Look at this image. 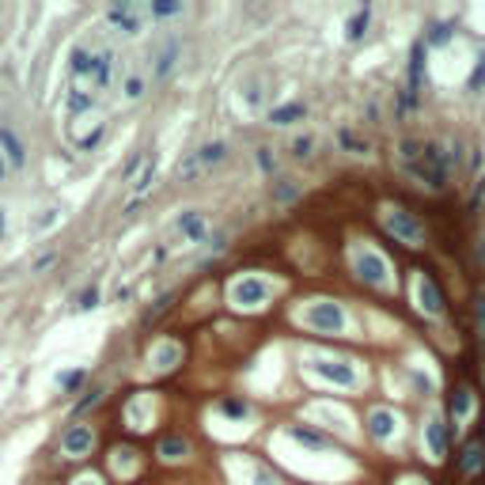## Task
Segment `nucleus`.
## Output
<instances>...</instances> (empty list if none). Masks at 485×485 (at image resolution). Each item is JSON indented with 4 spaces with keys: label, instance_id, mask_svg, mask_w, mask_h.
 <instances>
[{
    "label": "nucleus",
    "instance_id": "e433bc0d",
    "mask_svg": "<svg viewBox=\"0 0 485 485\" xmlns=\"http://www.w3.org/2000/svg\"><path fill=\"white\" fill-rule=\"evenodd\" d=\"M481 83H485V57L478 61V72H474V80H470V91H478Z\"/></svg>",
    "mask_w": 485,
    "mask_h": 485
},
{
    "label": "nucleus",
    "instance_id": "412c9836",
    "mask_svg": "<svg viewBox=\"0 0 485 485\" xmlns=\"http://www.w3.org/2000/svg\"><path fill=\"white\" fill-rule=\"evenodd\" d=\"M99 107V95L91 88H72L69 91V114H88Z\"/></svg>",
    "mask_w": 485,
    "mask_h": 485
},
{
    "label": "nucleus",
    "instance_id": "393cba45",
    "mask_svg": "<svg viewBox=\"0 0 485 485\" xmlns=\"http://www.w3.org/2000/svg\"><path fill=\"white\" fill-rule=\"evenodd\" d=\"M451 34H455V23H432L421 42L425 46H447V42H451Z\"/></svg>",
    "mask_w": 485,
    "mask_h": 485
},
{
    "label": "nucleus",
    "instance_id": "79ce46f5",
    "mask_svg": "<svg viewBox=\"0 0 485 485\" xmlns=\"http://www.w3.org/2000/svg\"><path fill=\"white\" fill-rule=\"evenodd\" d=\"M0 235H4V212H0Z\"/></svg>",
    "mask_w": 485,
    "mask_h": 485
},
{
    "label": "nucleus",
    "instance_id": "bb28decb",
    "mask_svg": "<svg viewBox=\"0 0 485 485\" xmlns=\"http://www.w3.org/2000/svg\"><path fill=\"white\" fill-rule=\"evenodd\" d=\"M288 152H292V160H311V152H315V137H296L292 144H288Z\"/></svg>",
    "mask_w": 485,
    "mask_h": 485
},
{
    "label": "nucleus",
    "instance_id": "5701e85b",
    "mask_svg": "<svg viewBox=\"0 0 485 485\" xmlns=\"http://www.w3.org/2000/svg\"><path fill=\"white\" fill-rule=\"evenodd\" d=\"M368 23H371V8H360V12H353L349 20H345V34H349V39L357 42V39H364Z\"/></svg>",
    "mask_w": 485,
    "mask_h": 485
},
{
    "label": "nucleus",
    "instance_id": "4be33fe9",
    "mask_svg": "<svg viewBox=\"0 0 485 485\" xmlns=\"http://www.w3.org/2000/svg\"><path fill=\"white\" fill-rule=\"evenodd\" d=\"M175 61H179V42L171 39V42H163V46H160V53H156V76L163 80L167 72L175 69Z\"/></svg>",
    "mask_w": 485,
    "mask_h": 485
},
{
    "label": "nucleus",
    "instance_id": "f257e3e1",
    "mask_svg": "<svg viewBox=\"0 0 485 485\" xmlns=\"http://www.w3.org/2000/svg\"><path fill=\"white\" fill-rule=\"evenodd\" d=\"M398 160H402L406 171L414 175L417 182H425L428 190H444L447 179H451V152L436 141L409 137V141L398 144Z\"/></svg>",
    "mask_w": 485,
    "mask_h": 485
},
{
    "label": "nucleus",
    "instance_id": "b1692460",
    "mask_svg": "<svg viewBox=\"0 0 485 485\" xmlns=\"http://www.w3.org/2000/svg\"><path fill=\"white\" fill-rule=\"evenodd\" d=\"M160 455H163V459H186V455H190V444H186L182 440V436H163V440H160Z\"/></svg>",
    "mask_w": 485,
    "mask_h": 485
},
{
    "label": "nucleus",
    "instance_id": "0eeeda50",
    "mask_svg": "<svg viewBox=\"0 0 485 485\" xmlns=\"http://www.w3.org/2000/svg\"><path fill=\"white\" fill-rule=\"evenodd\" d=\"M417 300H421V311H425V315H432V319H440V315L447 311L440 285H436L428 273H421V277H417Z\"/></svg>",
    "mask_w": 485,
    "mask_h": 485
},
{
    "label": "nucleus",
    "instance_id": "ea45409f",
    "mask_svg": "<svg viewBox=\"0 0 485 485\" xmlns=\"http://www.w3.org/2000/svg\"><path fill=\"white\" fill-rule=\"evenodd\" d=\"M4 175H8V163H4V160H0V182H4Z\"/></svg>",
    "mask_w": 485,
    "mask_h": 485
},
{
    "label": "nucleus",
    "instance_id": "9d476101",
    "mask_svg": "<svg viewBox=\"0 0 485 485\" xmlns=\"http://www.w3.org/2000/svg\"><path fill=\"white\" fill-rule=\"evenodd\" d=\"M311 368L319 371L322 379L338 383V387H353V383H357V368H353V364H345V360H315Z\"/></svg>",
    "mask_w": 485,
    "mask_h": 485
},
{
    "label": "nucleus",
    "instance_id": "a211bd4d",
    "mask_svg": "<svg viewBox=\"0 0 485 485\" xmlns=\"http://www.w3.org/2000/svg\"><path fill=\"white\" fill-rule=\"evenodd\" d=\"M107 20H110V23H118L125 34L141 31V12H137L133 4H114V8H110V12H107Z\"/></svg>",
    "mask_w": 485,
    "mask_h": 485
},
{
    "label": "nucleus",
    "instance_id": "ddd939ff",
    "mask_svg": "<svg viewBox=\"0 0 485 485\" xmlns=\"http://www.w3.org/2000/svg\"><path fill=\"white\" fill-rule=\"evenodd\" d=\"M175 231L186 235L190 242H209V220H205V212H182L179 220H175Z\"/></svg>",
    "mask_w": 485,
    "mask_h": 485
},
{
    "label": "nucleus",
    "instance_id": "aec40b11",
    "mask_svg": "<svg viewBox=\"0 0 485 485\" xmlns=\"http://www.w3.org/2000/svg\"><path fill=\"white\" fill-rule=\"evenodd\" d=\"M300 118H307V107H303V102H285V107L269 110V125H296Z\"/></svg>",
    "mask_w": 485,
    "mask_h": 485
},
{
    "label": "nucleus",
    "instance_id": "cd10ccee",
    "mask_svg": "<svg viewBox=\"0 0 485 485\" xmlns=\"http://www.w3.org/2000/svg\"><path fill=\"white\" fill-rule=\"evenodd\" d=\"M451 409H455V417H466L474 409V395L466 387H459V390H455V398H451Z\"/></svg>",
    "mask_w": 485,
    "mask_h": 485
},
{
    "label": "nucleus",
    "instance_id": "f704fd0d",
    "mask_svg": "<svg viewBox=\"0 0 485 485\" xmlns=\"http://www.w3.org/2000/svg\"><path fill=\"white\" fill-rule=\"evenodd\" d=\"M296 198H300V186H296L292 179L277 186V201H296Z\"/></svg>",
    "mask_w": 485,
    "mask_h": 485
},
{
    "label": "nucleus",
    "instance_id": "f3484780",
    "mask_svg": "<svg viewBox=\"0 0 485 485\" xmlns=\"http://www.w3.org/2000/svg\"><path fill=\"white\" fill-rule=\"evenodd\" d=\"M368 425H371V436H376L379 444H383V440H390V436L398 432V417L390 414V409H371Z\"/></svg>",
    "mask_w": 485,
    "mask_h": 485
},
{
    "label": "nucleus",
    "instance_id": "6ab92c4d",
    "mask_svg": "<svg viewBox=\"0 0 485 485\" xmlns=\"http://www.w3.org/2000/svg\"><path fill=\"white\" fill-rule=\"evenodd\" d=\"M69 69H72V76L91 80V72H95V50H91V46H76V50H72Z\"/></svg>",
    "mask_w": 485,
    "mask_h": 485
},
{
    "label": "nucleus",
    "instance_id": "6e6552de",
    "mask_svg": "<svg viewBox=\"0 0 485 485\" xmlns=\"http://www.w3.org/2000/svg\"><path fill=\"white\" fill-rule=\"evenodd\" d=\"M425 440H428L432 459H444V455L451 451V425H447V417H432V421L425 425Z\"/></svg>",
    "mask_w": 485,
    "mask_h": 485
},
{
    "label": "nucleus",
    "instance_id": "c85d7f7f",
    "mask_svg": "<svg viewBox=\"0 0 485 485\" xmlns=\"http://www.w3.org/2000/svg\"><path fill=\"white\" fill-rule=\"evenodd\" d=\"M152 175H156V156H144V171H141V179L133 182V190H137V198L152 186Z\"/></svg>",
    "mask_w": 485,
    "mask_h": 485
},
{
    "label": "nucleus",
    "instance_id": "c9c22d12",
    "mask_svg": "<svg viewBox=\"0 0 485 485\" xmlns=\"http://www.w3.org/2000/svg\"><path fill=\"white\" fill-rule=\"evenodd\" d=\"M474 315H478V326L485 334V288H478V296H474Z\"/></svg>",
    "mask_w": 485,
    "mask_h": 485
},
{
    "label": "nucleus",
    "instance_id": "37998d69",
    "mask_svg": "<svg viewBox=\"0 0 485 485\" xmlns=\"http://www.w3.org/2000/svg\"><path fill=\"white\" fill-rule=\"evenodd\" d=\"M481 258H485V242H481Z\"/></svg>",
    "mask_w": 485,
    "mask_h": 485
},
{
    "label": "nucleus",
    "instance_id": "4468645a",
    "mask_svg": "<svg viewBox=\"0 0 485 485\" xmlns=\"http://www.w3.org/2000/svg\"><path fill=\"white\" fill-rule=\"evenodd\" d=\"M288 436H292L296 444H303L307 451H326V447H334V436H326L322 428H311V425H292Z\"/></svg>",
    "mask_w": 485,
    "mask_h": 485
},
{
    "label": "nucleus",
    "instance_id": "1a4fd4ad",
    "mask_svg": "<svg viewBox=\"0 0 485 485\" xmlns=\"http://www.w3.org/2000/svg\"><path fill=\"white\" fill-rule=\"evenodd\" d=\"M91 447H95V436H91L88 425H72L69 432L61 436V451L69 455V459H83Z\"/></svg>",
    "mask_w": 485,
    "mask_h": 485
},
{
    "label": "nucleus",
    "instance_id": "9b49d317",
    "mask_svg": "<svg viewBox=\"0 0 485 485\" xmlns=\"http://www.w3.org/2000/svg\"><path fill=\"white\" fill-rule=\"evenodd\" d=\"M114 72H118V57H114V50H102L95 53V72H91V91H107L110 83H114Z\"/></svg>",
    "mask_w": 485,
    "mask_h": 485
},
{
    "label": "nucleus",
    "instance_id": "39448f33",
    "mask_svg": "<svg viewBox=\"0 0 485 485\" xmlns=\"http://www.w3.org/2000/svg\"><path fill=\"white\" fill-rule=\"evenodd\" d=\"M228 296H231L235 307H258V303L269 300V288L258 281V277H242V281H235L228 288Z\"/></svg>",
    "mask_w": 485,
    "mask_h": 485
},
{
    "label": "nucleus",
    "instance_id": "72a5a7b5",
    "mask_svg": "<svg viewBox=\"0 0 485 485\" xmlns=\"http://www.w3.org/2000/svg\"><path fill=\"white\" fill-rule=\"evenodd\" d=\"M99 398H102V387H91V390H88V395H83V398H80V402H76V414H88V409H91V406H95V402H99Z\"/></svg>",
    "mask_w": 485,
    "mask_h": 485
},
{
    "label": "nucleus",
    "instance_id": "473e14b6",
    "mask_svg": "<svg viewBox=\"0 0 485 485\" xmlns=\"http://www.w3.org/2000/svg\"><path fill=\"white\" fill-rule=\"evenodd\" d=\"M182 4H175V0H156L152 4V15H160V20H167V15H179Z\"/></svg>",
    "mask_w": 485,
    "mask_h": 485
},
{
    "label": "nucleus",
    "instance_id": "58836bf2",
    "mask_svg": "<svg viewBox=\"0 0 485 485\" xmlns=\"http://www.w3.org/2000/svg\"><path fill=\"white\" fill-rule=\"evenodd\" d=\"M46 266H53V254H42L39 262H34V269H46Z\"/></svg>",
    "mask_w": 485,
    "mask_h": 485
},
{
    "label": "nucleus",
    "instance_id": "7c9ffc66",
    "mask_svg": "<svg viewBox=\"0 0 485 485\" xmlns=\"http://www.w3.org/2000/svg\"><path fill=\"white\" fill-rule=\"evenodd\" d=\"M144 95V76L141 72H129L125 76V99H141Z\"/></svg>",
    "mask_w": 485,
    "mask_h": 485
},
{
    "label": "nucleus",
    "instance_id": "f03ea898",
    "mask_svg": "<svg viewBox=\"0 0 485 485\" xmlns=\"http://www.w3.org/2000/svg\"><path fill=\"white\" fill-rule=\"evenodd\" d=\"M383 224L387 231H395L402 242H414V247H425L428 231H425V220L417 212H406V209H383Z\"/></svg>",
    "mask_w": 485,
    "mask_h": 485
},
{
    "label": "nucleus",
    "instance_id": "c756f323",
    "mask_svg": "<svg viewBox=\"0 0 485 485\" xmlns=\"http://www.w3.org/2000/svg\"><path fill=\"white\" fill-rule=\"evenodd\" d=\"M83 379H88V371H83V368H76V371H64V376L57 379V383H61V390H69V395H72V390H80V383H83Z\"/></svg>",
    "mask_w": 485,
    "mask_h": 485
},
{
    "label": "nucleus",
    "instance_id": "dca6fc26",
    "mask_svg": "<svg viewBox=\"0 0 485 485\" xmlns=\"http://www.w3.org/2000/svg\"><path fill=\"white\" fill-rule=\"evenodd\" d=\"M338 148H341V152L371 156V137H364L360 129H349V125H341V129H338Z\"/></svg>",
    "mask_w": 485,
    "mask_h": 485
},
{
    "label": "nucleus",
    "instance_id": "f8f14e48",
    "mask_svg": "<svg viewBox=\"0 0 485 485\" xmlns=\"http://www.w3.org/2000/svg\"><path fill=\"white\" fill-rule=\"evenodd\" d=\"M459 474H485V444H481V436H474V440H466L463 444V451H459Z\"/></svg>",
    "mask_w": 485,
    "mask_h": 485
},
{
    "label": "nucleus",
    "instance_id": "a19ab883",
    "mask_svg": "<svg viewBox=\"0 0 485 485\" xmlns=\"http://www.w3.org/2000/svg\"><path fill=\"white\" fill-rule=\"evenodd\" d=\"M76 485H99V481H91V478H83V481H76Z\"/></svg>",
    "mask_w": 485,
    "mask_h": 485
},
{
    "label": "nucleus",
    "instance_id": "423d86ee",
    "mask_svg": "<svg viewBox=\"0 0 485 485\" xmlns=\"http://www.w3.org/2000/svg\"><path fill=\"white\" fill-rule=\"evenodd\" d=\"M353 269H357V277L364 285H387V262L379 254H371V250H360L353 258Z\"/></svg>",
    "mask_w": 485,
    "mask_h": 485
},
{
    "label": "nucleus",
    "instance_id": "2eb2a0df",
    "mask_svg": "<svg viewBox=\"0 0 485 485\" xmlns=\"http://www.w3.org/2000/svg\"><path fill=\"white\" fill-rule=\"evenodd\" d=\"M0 148H4V163H8V167H15V171H20V167L27 163V148H23V141L12 133V129H4V125H0Z\"/></svg>",
    "mask_w": 485,
    "mask_h": 485
},
{
    "label": "nucleus",
    "instance_id": "c03bdc74",
    "mask_svg": "<svg viewBox=\"0 0 485 485\" xmlns=\"http://www.w3.org/2000/svg\"><path fill=\"white\" fill-rule=\"evenodd\" d=\"M481 209H485V201H481Z\"/></svg>",
    "mask_w": 485,
    "mask_h": 485
},
{
    "label": "nucleus",
    "instance_id": "7ed1b4c3",
    "mask_svg": "<svg viewBox=\"0 0 485 485\" xmlns=\"http://www.w3.org/2000/svg\"><path fill=\"white\" fill-rule=\"evenodd\" d=\"M303 319H307V326H311V330H319V334H341V330H345V311H341V303H330V300L311 303Z\"/></svg>",
    "mask_w": 485,
    "mask_h": 485
},
{
    "label": "nucleus",
    "instance_id": "4c0bfd02",
    "mask_svg": "<svg viewBox=\"0 0 485 485\" xmlns=\"http://www.w3.org/2000/svg\"><path fill=\"white\" fill-rule=\"evenodd\" d=\"M258 163H262L266 171H273V152H269V148H258Z\"/></svg>",
    "mask_w": 485,
    "mask_h": 485
},
{
    "label": "nucleus",
    "instance_id": "2f4dec72",
    "mask_svg": "<svg viewBox=\"0 0 485 485\" xmlns=\"http://www.w3.org/2000/svg\"><path fill=\"white\" fill-rule=\"evenodd\" d=\"M99 303V288L91 285V288H83V292L76 296V311H91V307Z\"/></svg>",
    "mask_w": 485,
    "mask_h": 485
},
{
    "label": "nucleus",
    "instance_id": "20e7f679",
    "mask_svg": "<svg viewBox=\"0 0 485 485\" xmlns=\"http://www.w3.org/2000/svg\"><path fill=\"white\" fill-rule=\"evenodd\" d=\"M228 152H231V148L224 144V141H212V144L198 148V152H190V156L182 160V167H179V179H193V175H201L205 167H212V163L228 160Z\"/></svg>",
    "mask_w": 485,
    "mask_h": 485
},
{
    "label": "nucleus",
    "instance_id": "a878e982",
    "mask_svg": "<svg viewBox=\"0 0 485 485\" xmlns=\"http://www.w3.org/2000/svg\"><path fill=\"white\" fill-rule=\"evenodd\" d=\"M220 414H224V417H235V421H242V417L250 414V406L242 402V398H220Z\"/></svg>",
    "mask_w": 485,
    "mask_h": 485
}]
</instances>
